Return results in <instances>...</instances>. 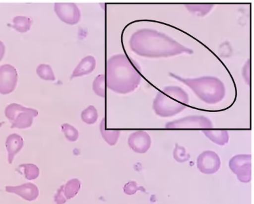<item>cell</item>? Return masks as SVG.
<instances>
[{
    "label": "cell",
    "mask_w": 254,
    "mask_h": 204,
    "mask_svg": "<svg viewBox=\"0 0 254 204\" xmlns=\"http://www.w3.org/2000/svg\"><path fill=\"white\" fill-rule=\"evenodd\" d=\"M131 50L136 55L148 58L191 55L193 50L182 45L163 32L150 29L137 30L129 40Z\"/></svg>",
    "instance_id": "1"
},
{
    "label": "cell",
    "mask_w": 254,
    "mask_h": 204,
    "mask_svg": "<svg viewBox=\"0 0 254 204\" xmlns=\"http://www.w3.org/2000/svg\"><path fill=\"white\" fill-rule=\"evenodd\" d=\"M106 70L107 86L118 94L133 92L142 80L136 64L125 54H117L109 59Z\"/></svg>",
    "instance_id": "2"
},
{
    "label": "cell",
    "mask_w": 254,
    "mask_h": 204,
    "mask_svg": "<svg viewBox=\"0 0 254 204\" xmlns=\"http://www.w3.org/2000/svg\"><path fill=\"white\" fill-rule=\"evenodd\" d=\"M169 76L189 86L199 100L207 104H218L225 98V84L219 78L215 76L187 78L181 77L173 72H170Z\"/></svg>",
    "instance_id": "3"
},
{
    "label": "cell",
    "mask_w": 254,
    "mask_h": 204,
    "mask_svg": "<svg viewBox=\"0 0 254 204\" xmlns=\"http://www.w3.org/2000/svg\"><path fill=\"white\" fill-rule=\"evenodd\" d=\"M189 103V95L182 88L168 86L157 94L153 102V110L158 116L171 117L182 112Z\"/></svg>",
    "instance_id": "4"
},
{
    "label": "cell",
    "mask_w": 254,
    "mask_h": 204,
    "mask_svg": "<svg viewBox=\"0 0 254 204\" xmlns=\"http://www.w3.org/2000/svg\"><path fill=\"white\" fill-rule=\"evenodd\" d=\"M5 115L11 123V129H25L32 126L34 118L38 116V112L34 109L13 103L6 107Z\"/></svg>",
    "instance_id": "5"
},
{
    "label": "cell",
    "mask_w": 254,
    "mask_h": 204,
    "mask_svg": "<svg viewBox=\"0 0 254 204\" xmlns=\"http://www.w3.org/2000/svg\"><path fill=\"white\" fill-rule=\"evenodd\" d=\"M229 167L242 183H249L252 180V155L239 154L232 157Z\"/></svg>",
    "instance_id": "6"
},
{
    "label": "cell",
    "mask_w": 254,
    "mask_h": 204,
    "mask_svg": "<svg viewBox=\"0 0 254 204\" xmlns=\"http://www.w3.org/2000/svg\"><path fill=\"white\" fill-rule=\"evenodd\" d=\"M210 119L202 116H190L183 117L165 124L166 129H212Z\"/></svg>",
    "instance_id": "7"
},
{
    "label": "cell",
    "mask_w": 254,
    "mask_h": 204,
    "mask_svg": "<svg viewBox=\"0 0 254 204\" xmlns=\"http://www.w3.org/2000/svg\"><path fill=\"white\" fill-rule=\"evenodd\" d=\"M17 82L18 73L15 67L10 64L0 67V94H11L15 90Z\"/></svg>",
    "instance_id": "8"
},
{
    "label": "cell",
    "mask_w": 254,
    "mask_h": 204,
    "mask_svg": "<svg viewBox=\"0 0 254 204\" xmlns=\"http://www.w3.org/2000/svg\"><path fill=\"white\" fill-rule=\"evenodd\" d=\"M221 165L220 157L215 151H204L197 157V167L203 174H214L220 169Z\"/></svg>",
    "instance_id": "9"
},
{
    "label": "cell",
    "mask_w": 254,
    "mask_h": 204,
    "mask_svg": "<svg viewBox=\"0 0 254 204\" xmlns=\"http://www.w3.org/2000/svg\"><path fill=\"white\" fill-rule=\"evenodd\" d=\"M54 11L60 19L67 25H76L81 17L79 9L73 3H56Z\"/></svg>",
    "instance_id": "10"
},
{
    "label": "cell",
    "mask_w": 254,
    "mask_h": 204,
    "mask_svg": "<svg viewBox=\"0 0 254 204\" xmlns=\"http://www.w3.org/2000/svg\"><path fill=\"white\" fill-rule=\"evenodd\" d=\"M129 147L136 153H145L150 149L152 144L151 137L148 133L138 131L132 133L128 138Z\"/></svg>",
    "instance_id": "11"
},
{
    "label": "cell",
    "mask_w": 254,
    "mask_h": 204,
    "mask_svg": "<svg viewBox=\"0 0 254 204\" xmlns=\"http://www.w3.org/2000/svg\"><path fill=\"white\" fill-rule=\"evenodd\" d=\"M81 183L79 180L73 179L58 189L57 193L54 197V201L56 204H64L68 200L73 199L79 192Z\"/></svg>",
    "instance_id": "12"
},
{
    "label": "cell",
    "mask_w": 254,
    "mask_h": 204,
    "mask_svg": "<svg viewBox=\"0 0 254 204\" xmlns=\"http://www.w3.org/2000/svg\"><path fill=\"white\" fill-rule=\"evenodd\" d=\"M7 193L15 194L22 199L27 201H35L39 196V190L33 183H25L19 186H7L5 187Z\"/></svg>",
    "instance_id": "13"
},
{
    "label": "cell",
    "mask_w": 254,
    "mask_h": 204,
    "mask_svg": "<svg viewBox=\"0 0 254 204\" xmlns=\"http://www.w3.org/2000/svg\"><path fill=\"white\" fill-rule=\"evenodd\" d=\"M24 140L17 134H11L8 136L5 141V147L8 153V162L11 164L15 155L23 149Z\"/></svg>",
    "instance_id": "14"
},
{
    "label": "cell",
    "mask_w": 254,
    "mask_h": 204,
    "mask_svg": "<svg viewBox=\"0 0 254 204\" xmlns=\"http://www.w3.org/2000/svg\"><path fill=\"white\" fill-rule=\"evenodd\" d=\"M96 66V61L94 56H86L80 61L79 64L74 68L70 79L92 73L93 70L95 69Z\"/></svg>",
    "instance_id": "15"
},
{
    "label": "cell",
    "mask_w": 254,
    "mask_h": 204,
    "mask_svg": "<svg viewBox=\"0 0 254 204\" xmlns=\"http://www.w3.org/2000/svg\"><path fill=\"white\" fill-rule=\"evenodd\" d=\"M202 133L211 142L219 146H225L229 142V134L227 131L203 129Z\"/></svg>",
    "instance_id": "16"
},
{
    "label": "cell",
    "mask_w": 254,
    "mask_h": 204,
    "mask_svg": "<svg viewBox=\"0 0 254 204\" xmlns=\"http://www.w3.org/2000/svg\"><path fill=\"white\" fill-rule=\"evenodd\" d=\"M100 133L105 141L110 146H115L120 136V131L108 130L106 127V120L103 119L100 123Z\"/></svg>",
    "instance_id": "17"
},
{
    "label": "cell",
    "mask_w": 254,
    "mask_h": 204,
    "mask_svg": "<svg viewBox=\"0 0 254 204\" xmlns=\"http://www.w3.org/2000/svg\"><path fill=\"white\" fill-rule=\"evenodd\" d=\"M13 23V25L11 26L13 29L21 33H25L31 29L33 21L30 17L17 16L14 18Z\"/></svg>",
    "instance_id": "18"
},
{
    "label": "cell",
    "mask_w": 254,
    "mask_h": 204,
    "mask_svg": "<svg viewBox=\"0 0 254 204\" xmlns=\"http://www.w3.org/2000/svg\"><path fill=\"white\" fill-rule=\"evenodd\" d=\"M17 170L20 173L25 175L26 179L30 181L37 179L40 175L39 169L34 164L20 165Z\"/></svg>",
    "instance_id": "19"
},
{
    "label": "cell",
    "mask_w": 254,
    "mask_h": 204,
    "mask_svg": "<svg viewBox=\"0 0 254 204\" xmlns=\"http://www.w3.org/2000/svg\"><path fill=\"white\" fill-rule=\"evenodd\" d=\"M190 13L203 17L212 10L214 5L211 4H189L185 6Z\"/></svg>",
    "instance_id": "20"
},
{
    "label": "cell",
    "mask_w": 254,
    "mask_h": 204,
    "mask_svg": "<svg viewBox=\"0 0 254 204\" xmlns=\"http://www.w3.org/2000/svg\"><path fill=\"white\" fill-rule=\"evenodd\" d=\"M36 74L42 80L47 81H54L56 80L55 74L51 66L48 64H40L36 68Z\"/></svg>",
    "instance_id": "21"
},
{
    "label": "cell",
    "mask_w": 254,
    "mask_h": 204,
    "mask_svg": "<svg viewBox=\"0 0 254 204\" xmlns=\"http://www.w3.org/2000/svg\"><path fill=\"white\" fill-rule=\"evenodd\" d=\"M98 119V113L95 107L88 106L81 113V119L83 122L88 125H93Z\"/></svg>",
    "instance_id": "22"
},
{
    "label": "cell",
    "mask_w": 254,
    "mask_h": 204,
    "mask_svg": "<svg viewBox=\"0 0 254 204\" xmlns=\"http://www.w3.org/2000/svg\"><path fill=\"white\" fill-rule=\"evenodd\" d=\"M105 83H106V76L105 74H100L96 76L94 80L93 88L94 92L98 96L104 98L106 96V89H105Z\"/></svg>",
    "instance_id": "23"
},
{
    "label": "cell",
    "mask_w": 254,
    "mask_h": 204,
    "mask_svg": "<svg viewBox=\"0 0 254 204\" xmlns=\"http://www.w3.org/2000/svg\"><path fill=\"white\" fill-rule=\"evenodd\" d=\"M173 157L179 163H185L189 161L190 158V155L187 152L185 147L180 146L178 144H175L174 150H173Z\"/></svg>",
    "instance_id": "24"
},
{
    "label": "cell",
    "mask_w": 254,
    "mask_h": 204,
    "mask_svg": "<svg viewBox=\"0 0 254 204\" xmlns=\"http://www.w3.org/2000/svg\"><path fill=\"white\" fill-rule=\"evenodd\" d=\"M62 131L67 140L70 142H75L77 140L79 133L75 127L68 124V123H64L62 125Z\"/></svg>",
    "instance_id": "25"
},
{
    "label": "cell",
    "mask_w": 254,
    "mask_h": 204,
    "mask_svg": "<svg viewBox=\"0 0 254 204\" xmlns=\"http://www.w3.org/2000/svg\"><path fill=\"white\" fill-rule=\"evenodd\" d=\"M124 191L127 195H133L137 191H142L146 193V189L144 187L139 186L136 182L131 181L124 186Z\"/></svg>",
    "instance_id": "26"
},
{
    "label": "cell",
    "mask_w": 254,
    "mask_h": 204,
    "mask_svg": "<svg viewBox=\"0 0 254 204\" xmlns=\"http://www.w3.org/2000/svg\"><path fill=\"white\" fill-rule=\"evenodd\" d=\"M5 46L4 45L3 42L0 40V62L4 57V55H5Z\"/></svg>",
    "instance_id": "27"
},
{
    "label": "cell",
    "mask_w": 254,
    "mask_h": 204,
    "mask_svg": "<svg viewBox=\"0 0 254 204\" xmlns=\"http://www.w3.org/2000/svg\"><path fill=\"white\" fill-rule=\"evenodd\" d=\"M5 123V122H1L0 123V127H2V125H3Z\"/></svg>",
    "instance_id": "28"
}]
</instances>
